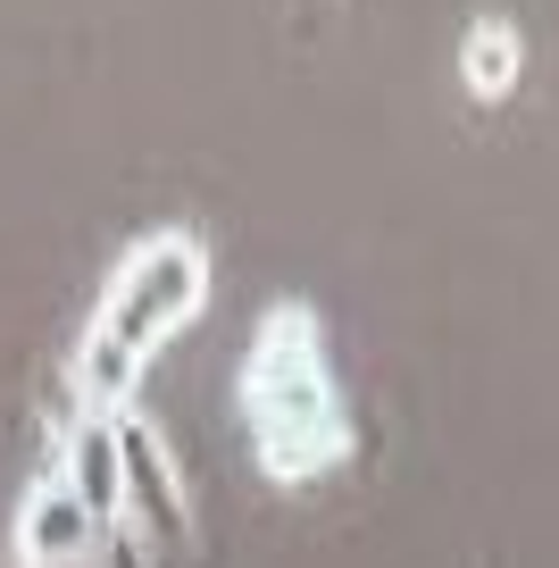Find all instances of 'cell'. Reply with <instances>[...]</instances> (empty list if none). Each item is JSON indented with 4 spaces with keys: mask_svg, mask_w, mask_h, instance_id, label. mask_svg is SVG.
<instances>
[{
    "mask_svg": "<svg viewBox=\"0 0 559 568\" xmlns=\"http://www.w3.org/2000/svg\"><path fill=\"white\" fill-rule=\"evenodd\" d=\"M210 302V243L193 226H159L118 260L101 310H92L84 343H75V393L84 409H125L142 385V368L159 359V343L175 326H193V310Z\"/></svg>",
    "mask_w": 559,
    "mask_h": 568,
    "instance_id": "obj_1",
    "label": "cell"
},
{
    "mask_svg": "<svg viewBox=\"0 0 559 568\" xmlns=\"http://www.w3.org/2000/svg\"><path fill=\"white\" fill-rule=\"evenodd\" d=\"M243 435L276 485H309L350 460V418L326 376V343L301 302H276L243 359Z\"/></svg>",
    "mask_w": 559,
    "mask_h": 568,
    "instance_id": "obj_2",
    "label": "cell"
},
{
    "mask_svg": "<svg viewBox=\"0 0 559 568\" xmlns=\"http://www.w3.org/2000/svg\"><path fill=\"white\" fill-rule=\"evenodd\" d=\"M109 426H118V527L151 551H175L193 535V510H184V485H175L159 426L134 418V409H109Z\"/></svg>",
    "mask_w": 559,
    "mask_h": 568,
    "instance_id": "obj_3",
    "label": "cell"
},
{
    "mask_svg": "<svg viewBox=\"0 0 559 568\" xmlns=\"http://www.w3.org/2000/svg\"><path fill=\"white\" fill-rule=\"evenodd\" d=\"M101 551V518L75 501V485L59 477H34V494L18 501V568H84Z\"/></svg>",
    "mask_w": 559,
    "mask_h": 568,
    "instance_id": "obj_4",
    "label": "cell"
},
{
    "mask_svg": "<svg viewBox=\"0 0 559 568\" xmlns=\"http://www.w3.org/2000/svg\"><path fill=\"white\" fill-rule=\"evenodd\" d=\"M59 477L75 485V501L101 527H118V426H109V409H75L68 444H59Z\"/></svg>",
    "mask_w": 559,
    "mask_h": 568,
    "instance_id": "obj_5",
    "label": "cell"
},
{
    "mask_svg": "<svg viewBox=\"0 0 559 568\" xmlns=\"http://www.w3.org/2000/svg\"><path fill=\"white\" fill-rule=\"evenodd\" d=\"M459 75H468L476 101H509V84H518V34H509L501 18L468 26V51H459Z\"/></svg>",
    "mask_w": 559,
    "mask_h": 568,
    "instance_id": "obj_6",
    "label": "cell"
},
{
    "mask_svg": "<svg viewBox=\"0 0 559 568\" xmlns=\"http://www.w3.org/2000/svg\"><path fill=\"white\" fill-rule=\"evenodd\" d=\"M92 568H151V544H134V535H109V544L92 551Z\"/></svg>",
    "mask_w": 559,
    "mask_h": 568,
    "instance_id": "obj_7",
    "label": "cell"
}]
</instances>
